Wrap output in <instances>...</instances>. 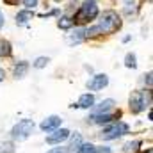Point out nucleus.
Segmentation results:
<instances>
[{
  "label": "nucleus",
  "instance_id": "f257e3e1",
  "mask_svg": "<svg viewBox=\"0 0 153 153\" xmlns=\"http://www.w3.org/2000/svg\"><path fill=\"white\" fill-rule=\"evenodd\" d=\"M98 29L102 34H114L116 30L121 29V18L116 11H103V14H100V22H98Z\"/></svg>",
  "mask_w": 153,
  "mask_h": 153
},
{
  "label": "nucleus",
  "instance_id": "f03ea898",
  "mask_svg": "<svg viewBox=\"0 0 153 153\" xmlns=\"http://www.w3.org/2000/svg\"><path fill=\"white\" fill-rule=\"evenodd\" d=\"M98 14H100V11H98L96 0H84L80 9H78V13L73 16V22L75 23H85V22L94 20Z\"/></svg>",
  "mask_w": 153,
  "mask_h": 153
},
{
  "label": "nucleus",
  "instance_id": "7ed1b4c3",
  "mask_svg": "<svg viewBox=\"0 0 153 153\" xmlns=\"http://www.w3.org/2000/svg\"><path fill=\"white\" fill-rule=\"evenodd\" d=\"M36 123L32 119H20L13 128H11V137L14 141H25L30 137V134L34 132Z\"/></svg>",
  "mask_w": 153,
  "mask_h": 153
},
{
  "label": "nucleus",
  "instance_id": "20e7f679",
  "mask_svg": "<svg viewBox=\"0 0 153 153\" xmlns=\"http://www.w3.org/2000/svg\"><path fill=\"white\" fill-rule=\"evenodd\" d=\"M128 130H130V126H128L126 123L117 121V123H112V125L105 126V128L100 132V139H102V141H112V139H117V137L128 134Z\"/></svg>",
  "mask_w": 153,
  "mask_h": 153
},
{
  "label": "nucleus",
  "instance_id": "39448f33",
  "mask_svg": "<svg viewBox=\"0 0 153 153\" xmlns=\"http://www.w3.org/2000/svg\"><path fill=\"white\" fill-rule=\"evenodd\" d=\"M107 85H109V76L105 73H98V75L91 76V80H87V84H85V87L89 91H102Z\"/></svg>",
  "mask_w": 153,
  "mask_h": 153
},
{
  "label": "nucleus",
  "instance_id": "423d86ee",
  "mask_svg": "<svg viewBox=\"0 0 153 153\" xmlns=\"http://www.w3.org/2000/svg\"><path fill=\"white\" fill-rule=\"evenodd\" d=\"M70 134L71 132L68 128H55V130H52V134L46 135V143L48 144H61V143L68 141Z\"/></svg>",
  "mask_w": 153,
  "mask_h": 153
},
{
  "label": "nucleus",
  "instance_id": "0eeeda50",
  "mask_svg": "<svg viewBox=\"0 0 153 153\" xmlns=\"http://www.w3.org/2000/svg\"><path fill=\"white\" fill-rule=\"evenodd\" d=\"M61 123H62V119L59 117V116H48V117H45L43 121H41V125H39V128L43 130V132H52V130H55V128H59L61 126Z\"/></svg>",
  "mask_w": 153,
  "mask_h": 153
},
{
  "label": "nucleus",
  "instance_id": "6e6552de",
  "mask_svg": "<svg viewBox=\"0 0 153 153\" xmlns=\"http://www.w3.org/2000/svg\"><path fill=\"white\" fill-rule=\"evenodd\" d=\"M119 116L117 114H111V112H107V114H93L91 117H87V123H93V125H109V123H112L116 117Z\"/></svg>",
  "mask_w": 153,
  "mask_h": 153
},
{
  "label": "nucleus",
  "instance_id": "1a4fd4ad",
  "mask_svg": "<svg viewBox=\"0 0 153 153\" xmlns=\"http://www.w3.org/2000/svg\"><path fill=\"white\" fill-rule=\"evenodd\" d=\"M130 112L132 114H139L141 111H144V105H143V96H141V91H135L130 94Z\"/></svg>",
  "mask_w": 153,
  "mask_h": 153
},
{
  "label": "nucleus",
  "instance_id": "9d476101",
  "mask_svg": "<svg viewBox=\"0 0 153 153\" xmlns=\"http://www.w3.org/2000/svg\"><path fill=\"white\" fill-rule=\"evenodd\" d=\"M114 107H116L114 100H112V98H105V100H102L98 105H93L91 109L94 111V114H107V112H111Z\"/></svg>",
  "mask_w": 153,
  "mask_h": 153
},
{
  "label": "nucleus",
  "instance_id": "9b49d317",
  "mask_svg": "<svg viewBox=\"0 0 153 153\" xmlns=\"http://www.w3.org/2000/svg\"><path fill=\"white\" fill-rule=\"evenodd\" d=\"M29 73V62L27 61H20L18 64H14V68H13V76L14 78H25V75Z\"/></svg>",
  "mask_w": 153,
  "mask_h": 153
},
{
  "label": "nucleus",
  "instance_id": "f8f14e48",
  "mask_svg": "<svg viewBox=\"0 0 153 153\" xmlns=\"http://www.w3.org/2000/svg\"><path fill=\"white\" fill-rule=\"evenodd\" d=\"M93 105H94V94L93 93H84L76 102V107H80V109H91Z\"/></svg>",
  "mask_w": 153,
  "mask_h": 153
},
{
  "label": "nucleus",
  "instance_id": "ddd939ff",
  "mask_svg": "<svg viewBox=\"0 0 153 153\" xmlns=\"http://www.w3.org/2000/svg\"><path fill=\"white\" fill-rule=\"evenodd\" d=\"M32 16H34V13H32L30 9L18 11V14H16V23H18V25H25V23H29V20H32Z\"/></svg>",
  "mask_w": 153,
  "mask_h": 153
},
{
  "label": "nucleus",
  "instance_id": "4468645a",
  "mask_svg": "<svg viewBox=\"0 0 153 153\" xmlns=\"http://www.w3.org/2000/svg\"><path fill=\"white\" fill-rule=\"evenodd\" d=\"M68 139H70V144L66 146V152H75L76 148L82 144L80 134H76V132H75V134H70V137H68Z\"/></svg>",
  "mask_w": 153,
  "mask_h": 153
},
{
  "label": "nucleus",
  "instance_id": "2eb2a0df",
  "mask_svg": "<svg viewBox=\"0 0 153 153\" xmlns=\"http://www.w3.org/2000/svg\"><path fill=\"white\" fill-rule=\"evenodd\" d=\"M73 25H75V22H73V18H70V16H61V18L57 20V27L62 29V30H70Z\"/></svg>",
  "mask_w": 153,
  "mask_h": 153
},
{
  "label": "nucleus",
  "instance_id": "dca6fc26",
  "mask_svg": "<svg viewBox=\"0 0 153 153\" xmlns=\"http://www.w3.org/2000/svg\"><path fill=\"white\" fill-rule=\"evenodd\" d=\"M13 53V46L7 39H0V57H9Z\"/></svg>",
  "mask_w": 153,
  "mask_h": 153
},
{
  "label": "nucleus",
  "instance_id": "f3484780",
  "mask_svg": "<svg viewBox=\"0 0 153 153\" xmlns=\"http://www.w3.org/2000/svg\"><path fill=\"white\" fill-rule=\"evenodd\" d=\"M125 66L130 68V70H135V68H137V55H135L134 52H128V53L125 55Z\"/></svg>",
  "mask_w": 153,
  "mask_h": 153
},
{
  "label": "nucleus",
  "instance_id": "a211bd4d",
  "mask_svg": "<svg viewBox=\"0 0 153 153\" xmlns=\"http://www.w3.org/2000/svg\"><path fill=\"white\" fill-rule=\"evenodd\" d=\"M141 141H132V143H126L125 146H123V150L125 153H137L139 152V148H141Z\"/></svg>",
  "mask_w": 153,
  "mask_h": 153
},
{
  "label": "nucleus",
  "instance_id": "6ab92c4d",
  "mask_svg": "<svg viewBox=\"0 0 153 153\" xmlns=\"http://www.w3.org/2000/svg\"><path fill=\"white\" fill-rule=\"evenodd\" d=\"M96 148H98V146H94V144H91V143H82V144L76 148V153H96Z\"/></svg>",
  "mask_w": 153,
  "mask_h": 153
},
{
  "label": "nucleus",
  "instance_id": "aec40b11",
  "mask_svg": "<svg viewBox=\"0 0 153 153\" xmlns=\"http://www.w3.org/2000/svg\"><path fill=\"white\" fill-rule=\"evenodd\" d=\"M85 39V29H76L75 32L71 34V39H70V43H80V41H84Z\"/></svg>",
  "mask_w": 153,
  "mask_h": 153
},
{
  "label": "nucleus",
  "instance_id": "412c9836",
  "mask_svg": "<svg viewBox=\"0 0 153 153\" xmlns=\"http://www.w3.org/2000/svg\"><path fill=\"white\" fill-rule=\"evenodd\" d=\"M16 148H14V143L13 141H4L0 143V153H14Z\"/></svg>",
  "mask_w": 153,
  "mask_h": 153
},
{
  "label": "nucleus",
  "instance_id": "4be33fe9",
  "mask_svg": "<svg viewBox=\"0 0 153 153\" xmlns=\"http://www.w3.org/2000/svg\"><path fill=\"white\" fill-rule=\"evenodd\" d=\"M48 62H50V59H48V57H45V55H41V57H38V59L32 62V66H34L36 70H43V68H46V66H48Z\"/></svg>",
  "mask_w": 153,
  "mask_h": 153
},
{
  "label": "nucleus",
  "instance_id": "5701e85b",
  "mask_svg": "<svg viewBox=\"0 0 153 153\" xmlns=\"http://www.w3.org/2000/svg\"><path fill=\"white\" fill-rule=\"evenodd\" d=\"M39 0H23V5H25V9H34L36 5H38Z\"/></svg>",
  "mask_w": 153,
  "mask_h": 153
},
{
  "label": "nucleus",
  "instance_id": "b1692460",
  "mask_svg": "<svg viewBox=\"0 0 153 153\" xmlns=\"http://www.w3.org/2000/svg\"><path fill=\"white\" fill-rule=\"evenodd\" d=\"M46 153H66V148H53V150H50Z\"/></svg>",
  "mask_w": 153,
  "mask_h": 153
},
{
  "label": "nucleus",
  "instance_id": "393cba45",
  "mask_svg": "<svg viewBox=\"0 0 153 153\" xmlns=\"http://www.w3.org/2000/svg\"><path fill=\"white\" fill-rule=\"evenodd\" d=\"M96 153H111V148L103 146V148H96Z\"/></svg>",
  "mask_w": 153,
  "mask_h": 153
},
{
  "label": "nucleus",
  "instance_id": "a878e982",
  "mask_svg": "<svg viewBox=\"0 0 153 153\" xmlns=\"http://www.w3.org/2000/svg\"><path fill=\"white\" fill-rule=\"evenodd\" d=\"M144 82H146L148 85H152V73H150V71H148V73L144 75Z\"/></svg>",
  "mask_w": 153,
  "mask_h": 153
},
{
  "label": "nucleus",
  "instance_id": "bb28decb",
  "mask_svg": "<svg viewBox=\"0 0 153 153\" xmlns=\"http://www.w3.org/2000/svg\"><path fill=\"white\" fill-rule=\"evenodd\" d=\"M4 2H5L7 5H16V4H18L20 0H4Z\"/></svg>",
  "mask_w": 153,
  "mask_h": 153
},
{
  "label": "nucleus",
  "instance_id": "cd10ccee",
  "mask_svg": "<svg viewBox=\"0 0 153 153\" xmlns=\"http://www.w3.org/2000/svg\"><path fill=\"white\" fill-rule=\"evenodd\" d=\"M4 23H5V18H4V13L0 11V29L4 27Z\"/></svg>",
  "mask_w": 153,
  "mask_h": 153
},
{
  "label": "nucleus",
  "instance_id": "c85d7f7f",
  "mask_svg": "<svg viewBox=\"0 0 153 153\" xmlns=\"http://www.w3.org/2000/svg\"><path fill=\"white\" fill-rule=\"evenodd\" d=\"M4 76H5V71L0 68V82H4Z\"/></svg>",
  "mask_w": 153,
  "mask_h": 153
},
{
  "label": "nucleus",
  "instance_id": "c756f323",
  "mask_svg": "<svg viewBox=\"0 0 153 153\" xmlns=\"http://www.w3.org/2000/svg\"><path fill=\"white\" fill-rule=\"evenodd\" d=\"M126 2V5H134V0H125Z\"/></svg>",
  "mask_w": 153,
  "mask_h": 153
}]
</instances>
